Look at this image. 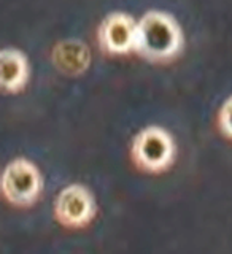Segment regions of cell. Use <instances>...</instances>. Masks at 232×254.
Listing matches in <instances>:
<instances>
[{"label":"cell","instance_id":"cell-1","mask_svg":"<svg viewBox=\"0 0 232 254\" xmlns=\"http://www.w3.org/2000/svg\"><path fill=\"white\" fill-rule=\"evenodd\" d=\"M185 37L173 14L162 10H148L137 21L135 53L150 62H169L181 53Z\"/></svg>","mask_w":232,"mask_h":254},{"label":"cell","instance_id":"cell-2","mask_svg":"<svg viewBox=\"0 0 232 254\" xmlns=\"http://www.w3.org/2000/svg\"><path fill=\"white\" fill-rule=\"evenodd\" d=\"M131 157L143 172L164 173L177 159V143L165 127L147 126L134 135Z\"/></svg>","mask_w":232,"mask_h":254},{"label":"cell","instance_id":"cell-3","mask_svg":"<svg viewBox=\"0 0 232 254\" xmlns=\"http://www.w3.org/2000/svg\"><path fill=\"white\" fill-rule=\"evenodd\" d=\"M43 192V175L27 157H14L3 169L2 194L5 200L18 208L34 206Z\"/></svg>","mask_w":232,"mask_h":254},{"label":"cell","instance_id":"cell-4","mask_svg":"<svg viewBox=\"0 0 232 254\" xmlns=\"http://www.w3.org/2000/svg\"><path fill=\"white\" fill-rule=\"evenodd\" d=\"M97 214V203L92 190L81 185L72 183L62 188L54 200V218L66 229H83L89 226Z\"/></svg>","mask_w":232,"mask_h":254},{"label":"cell","instance_id":"cell-5","mask_svg":"<svg viewBox=\"0 0 232 254\" xmlns=\"http://www.w3.org/2000/svg\"><path fill=\"white\" fill-rule=\"evenodd\" d=\"M137 21L124 11L108 13L97 29L100 50L110 56H124L135 51Z\"/></svg>","mask_w":232,"mask_h":254},{"label":"cell","instance_id":"cell-6","mask_svg":"<svg viewBox=\"0 0 232 254\" xmlns=\"http://www.w3.org/2000/svg\"><path fill=\"white\" fill-rule=\"evenodd\" d=\"M53 65L67 76H78L91 65V53L84 42L77 38L59 42L51 51Z\"/></svg>","mask_w":232,"mask_h":254},{"label":"cell","instance_id":"cell-7","mask_svg":"<svg viewBox=\"0 0 232 254\" xmlns=\"http://www.w3.org/2000/svg\"><path fill=\"white\" fill-rule=\"evenodd\" d=\"M0 79L5 92L16 94L29 81V59L18 48L6 46L0 53Z\"/></svg>","mask_w":232,"mask_h":254},{"label":"cell","instance_id":"cell-8","mask_svg":"<svg viewBox=\"0 0 232 254\" xmlns=\"http://www.w3.org/2000/svg\"><path fill=\"white\" fill-rule=\"evenodd\" d=\"M218 127L226 138L232 140V95L223 102L218 110Z\"/></svg>","mask_w":232,"mask_h":254}]
</instances>
